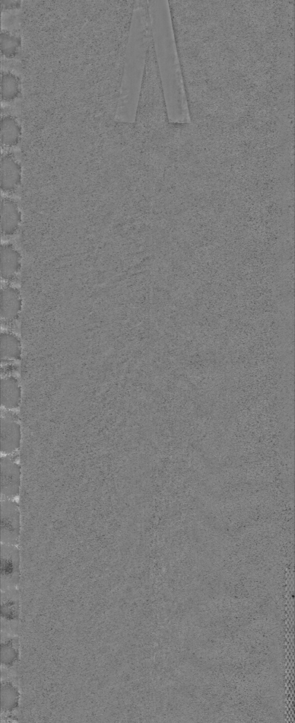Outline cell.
<instances>
[{
    "mask_svg": "<svg viewBox=\"0 0 295 723\" xmlns=\"http://www.w3.org/2000/svg\"><path fill=\"white\" fill-rule=\"evenodd\" d=\"M1 543L18 546L20 508L17 499L1 497Z\"/></svg>",
    "mask_w": 295,
    "mask_h": 723,
    "instance_id": "obj_1",
    "label": "cell"
},
{
    "mask_svg": "<svg viewBox=\"0 0 295 723\" xmlns=\"http://www.w3.org/2000/svg\"><path fill=\"white\" fill-rule=\"evenodd\" d=\"M21 427L19 417L13 410H1V455L18 453L20 446Z\"/></svg>",
    "mask_w": 295,
    "mask_h": 723,
    "instance_id": "obj_2",
    "label": "cell"
},
{
    "mask_svg": "<svg viewBox=\"0 0 295 723\" xmlns=\"http://www.w3.org/2000/svg\"><path fill=\"white\" fill-rule=\"evenodd\" d=\"M20 486L18 453L1 455V497L17 499Z\"/></svg>",
    "mask_w": 295,
    "mask_h": 723,
    "instance_id": "obj_3",
    "label": "cell"
},
{
    "mask_svg": "<svg viewBox=\"0 0 295 723\" xmlns=\"http://www.w3.org/2000/svg\"><path fill=\"white\" fill-rule=\"evenodd\" d=\"M22 309V297L20 290L11 285L1 289V323L10 326L17 322Z\"/></svg>",
    "mask_w": 295,
    "mask_h": 723,
    "instance_id": "obj_4",
    "label": "cell"
},
{
    "mask_svg": "<svg viewBox=\"0 0 295 723\" xmlns=\"http://www.w3.org/2000/svg\"><path fill=\"white\" fill-rule=\"evenodd\" d=\"M22 169L20 162L11 153L2 154L1 157V189L5 193L15 191L20 184Z\"/></svg>",
    "mask_w": 295,
    "mask_h": 723,
    "instance_id": "obj_5",
    "label": "cell"
},
{
    "mask_svg": "<svg viewBox=\"0 0 295 723\" xmlns=\"http://www.w3.org/2000/svg\"><path fill=\"white\" fill-rule=\"evenodd\" d=\"M20 554L17 545L1 543V575L5 585L17 583L19 575Z\"/></svg>",
    "mask_w": 295,
    "mask_h": 723,
    "instance_id": "obj_6",
    "label": "cell"
},
{
    "mask_svg": "<svg viewBox=\"0 0 295 723\" xmlns=\"http://www.w3.org/2000/svg\"><path fill=\"white\" fill-rule=\"evenodd\" d=\"M1 370L17 367L15 363L20 361L22 354L21 342L18 336L10 331L1 333Z\"/></svg>",
    "mask_w": 295,
    "mask_h": 723,
    "instance_id": "obj_7",
    "label": "cell"
},
{
    "mask_svg": "<svg viewBox=\"0 0 295 723\" xmlns=\"http://www.w3.org/2000/svg\"><path fill=\"white\" fill-rule=\"evenodd\" d=\"M21 222V213L18 203L12 198L3 197L1 201V233L6 237L13 235Z\"/></svg>",
    "mask_w": 295,
    "mask_h": 723,
    "instance_id": "obj_8",
    "label": "cell"
},
{
    "mask_svg": "<svg viewBox=\"0 0 295 723\" xmlns=\"http://www.w3.org/2000/svg\"><path fill=\"white\" fill-rule=\"evenodd\" d=\"M22 391L20 382L11 374H3L1 379V404L3 408L17 409L21 402Z\"/></svg>",
    "mask_w": 295,
    "mask_h": 723,
    "instance_id": "obj_9",
    "label": "cell"
},
{
    "mask_svg": "<svg viewBox=\"0 0 295 723\" xmlns=\"http://www.w3.org/2000/svg\"><path fill=\"white\" fill-rule=\"evenodd\" d=\"M21 268L20 252L11 244L1 245V277L4 280H12L18 274Z\"/></svg>",
    "mask_w": 295,
    "mask_h": 723,
    "instance_id": "obj_10",
    "label": "cell"
},
{
    "mask_svg": "<svg viewBox=\"0 0 295 723\" xmlns=\"http://www.w3.org/2000/svg\"><path fill=\"white\" fill-rule=\"evenodd\" d=\"M22 135V128L18 119L13 115L2 116L1 119V143L4 147H12L18 144Z\"/></svg>",
    "mask_w": 295,
    "mask_h": 723,
    "instance_id": "obj_11",
    "label": "cell"
},
{
    "mask_svg": "<svg viewBox=\"0 0 295 723\" xmlns=\"http://www.w3.org/2000/svg\"><path fill=\"white\" fill-rule=\"evenodd\" d=\"M1 78L2 100L10 101L16 98L21 90V81L18 76L9 71H2Z\"/></svg>",
    "mask_w": 295,
    "mask_h": 723,
    "instance_id": "obj_12",
    "label": "cell"
},
{
    "mask_svg": "<svg viewBox=\"0 0 295 723\" xmlns=\"http://www.w3.org/2000/svg\"><path fill=\"white\" fill-rule=\"evenodd\" d=\"M22 39L19 35L3 29L1 32V52L6 57H14L21 47Z\"/></svg>",
    "mask_w": 295,
    "mask_h": 723,
    "instance_id": "obj_13",
    "label": "cell"
},
{
    "mask_svg": "<svg viewBox=\"0 0 295 723\" xmlns=\"http://www.w3.org/2000/svg\"><path fill=\"white\" fill-rule=\"evenodd\" d=\"M20 1H1L2 8H14L20 5Z\"/></svg>",
    "mask_w": 295,
    "mask_h": 723,
    "instance_id": "obj_14",
    "label": "cell"
}]
</instances>
